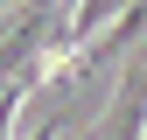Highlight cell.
<instances>
[{
	"label": "cell",
	"instance_id": "cell-2",
	"mask_svg": "<svg viewBox=\"0 0 147 140\" xmlns=\"http://www.w3.org/2000/svg\"><path fill=\"white\" fill-rule=\"evenodd\" d=\"M56 133H63V119H49V126H42V133H35V140H56Z\"/></svg>",
	"mask_w": 147,
	"mask_h": 140
},
{
	"label": "cell",
	"instance_id": "cell-3",
	"mask_svg": "<svg viewBox=\"0 0 147 140\" xmlns=\"http://www.w3.org/2000/svg\"><path fill=\"white\" fill-rule=\"evenodd\" d=\"M133 63H147V49H140V56H133Z\"/></svg>",
	"mask_w": 147,
	"mask_h": 140
},
{
	"label": "cell",
	"instance_id": "cell-1",
	"mask_svg": "<svg viewBox=\"0 0 147 140\" xmlns=\"http://www.w3.org/2000/svg\"><path fill=\"white\" fill-rule=\"evenodd\" d=\"M140 35H147V0H133V7L119 14V21H112V35H105V42L91 49V56H77V70H98L105 56H119V49H133Z\"/></svg>",
	"mask_w": 147,
	"mask_h": 140
}]
</instances>
